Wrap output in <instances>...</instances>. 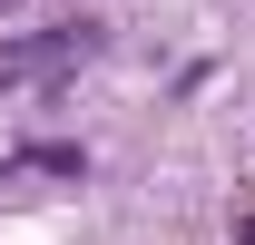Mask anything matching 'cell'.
Wrapping results in <instances>:
<instances>
[{"mask_svg":"<svg viewBox=\"0 0 255 245\" xmlns=\"http://www.w3.org/2000/svg\"><path fill=\"white\" fill-rule=\"evenodd\" d=\"M236 245H255V206H246V216H236Z\"/></svg>","mask_w":255,"mask_h":245,"instance_id":"2","label":"cell"},{"mask_svg":"<svg viewBox=\"0 0 255 245\" xmlns=\"http://www.w3.org/2000/svg\"><path fill=\"white\" fill-rule=\"evenodd\" d=\"M89 49H98V20H59V30H30V39H10V49H0V89H10V79H49V69L89 59Z\"/></svg>","mask_w":255,"mask_h":245,"instance_id":"1","label":"cell"}]
</instances>
